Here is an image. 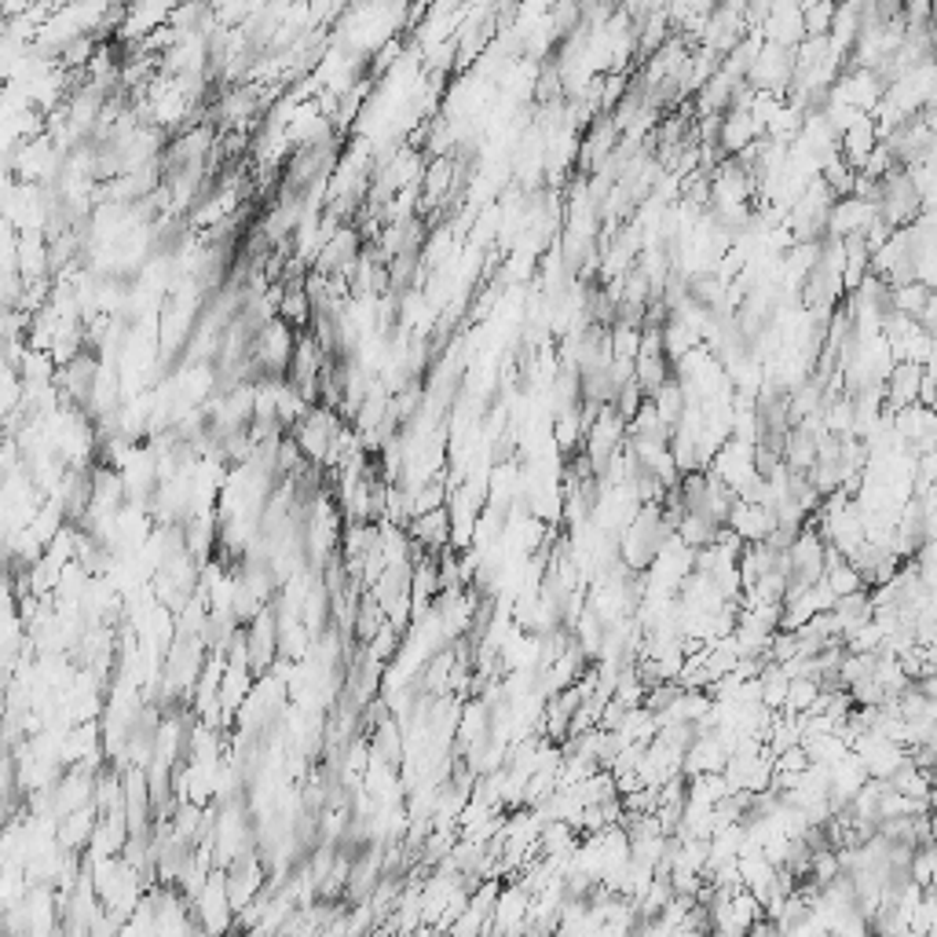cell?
I'll use <instances>...</instances> for the list:
<instances>
[{"label":"cell","mask_w":937,"mask_h":937,"mask_svg":"<svg viewBox=\"0 0 937 937\" xmlns=\"http://www.w3.org/2000/svg\"><path fill=\"white\" fill-rule=\"evenodd\" d=\"M824 582L831 586V593H835V597L853 593V590H861V586H864L861 571L853 568L846 557H839V560H831V565H824Z\"/></svg>","instance_id":"1"}]
</instances>
